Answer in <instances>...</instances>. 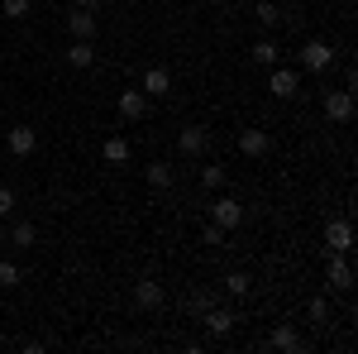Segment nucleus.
<instances>
[{
  "mask_svg": "<svg viewBox=\"0 0 358 354\" xmlns=\"http://www.w3.org/2000/svg\"><path fill=\"white\" fill-rule=\"evenodd\" d=\"M210 220H215V225H220V230H234V225H239V220H244V206H239V201H234V196H220V201H215V206H210Z\"/></svg>",
  "mask_w": 358,
  "mask_h": 354,
  "instance_id": "6e6552de",
  "label": "nucleus"
},
{
  "mask_svg": "<svg viewBox=\"0 0 358 354\" xmlns=\"http://www.w3.org/2000/svg\"><path fill=\"white\" fill-rule=\"evenodd\" d=\"M0 350H5V335H0Z\"/></svg>",
  "mask_w": 358,
  "mask_h": 354,
  "instance_id": "7c9ffc66",
  "label": "nucleus"
},
{
  "mask_svg": "<svg viewBox=\"0 0 358 354\" xmlns=\"http://www.w3.org/2000/svg\"><path fill=\"white\" fill-rule=\"evenodd\" d=\"M5 149H10V154H15V158H29V154H34V149H38V135H34V130H29V125H15V130H10V135H5Z\"/></svg>",
  "mask_w": 358,
  "mask_h": 354,
  "instance_id": "0eeeda50",
  "label": "nucleus"
},
{
  "mask_svg": "<svg viewBox=\"0 0 358 354\" xmlns=\"http://www.w3.org/2000/svg\"><path fill=\"white\" fill-rule=\"evenodd\" d=\"M172 163H148V187H172Z\"/></svg>",
  "mask_w": 358,
  "mask_h": 354,
  "instance_id": "aec40b11",
  "label": "nucleus"
},
{
  "mask_svg": "<svg viewBox=\"0 0 358 354\" xmlns=\"http://www.w3.org/2000/svg\"><path fill=\"white\" fill-rule=\"evenodd\" d=\"M206 144H210V130L206 125H187V130H177V149L196 158V154H206Z\"/></svg>",
  "mask_w": 358,
  "mask_h": 354,
  "instance_id": "39448f33",
  "label": "nucleus"
},
{
  "mask_svg": "<svg viewBox=\"0 0 358 354\" xmlns=\"http://www.w3.org/2000/svg\"><path fill=\"white\" fill-rule=\"evenodd\" d=\"M101 158H106V163H129V139H106V144H101Z\"/></svg>",
  "mask_w": 358,
  "mask_h": 354,
  "instance_id": "dca6fc26",
  "label": "nucleus"
},
{
  "mask_svg": "<svg viewBox=\"0 0 358 354\" xmlns=\"http://www.w3.org/2000/svg\"><path fill=\"white\" fill-rule=\"evenodd\" d=\"M138 91H143V96H167V91H172V72H167V67H148L143 82H138Z\"/></svg>",
  "mask_w": 358,
  "mask_h": 354,
  "instance_id": "9b49d317",
  "label": "nucleus"
},
{
  "mask_svg": "<svg viewBox=\"0 0 358 354\" xmlns=\"http://www.w3.org/2000/svg\"><path fill=\"white\" fill-rule=\"evenodd\" d=\"M201 187H210V191L224 187V168L220 163H215V168H201Z\"/></svg>",
  "mask_w": 358,
  "mask_h": 354,
  "instance_id": "5701e85b",
  "label": "nucleus"
},
{
  "mask_svg": "<svg viewBox=\"0 0 358 354\" xmlns=\"http://www.w3.org/2000/svg\"><path fill=\"white\" fill-rule=\"evenodd\" d=\"M0 15H5V20H24L29 0H0Z\"/></svg>",
  "mask_w": 358,
  "mask_h": 354,
  "instance_id": "412c9836",
  "label": "nucleus"
},
{
  "mask_svg": "<svg viewBox=\"0 0 358 354\" xmlns=\"http://www.w3.org/2000/svg\"><path fill=\"white\" fill-rule=\"evenodd\" d=\"M325 282H330L334 292H349V287H354V264H349L344 254H334L330 264H325Z\"/></svg>",
  "mask_w": 358,
  "mask_h": 354,
  "instance_id": "20e7f679",
  "label": "nucleus"
},
{
  "mask_svg": "<svg viewBox=\"0 0 358 354\" xmlns=\"http://www.w3.org/2000/svg\"><path fill=\"white\" fill-rule=\"evenodd\" d=\"M0 287H20V268L0 259Z\"/></svg>",
  "mask_w": 358,
  "mask_h": 354,
  "instance_id": "a878e982",
  "label": "nucleus"
},
{
  "mask_svg": "<svg viewBox=\"0 0 358 354\" xmlns=\"http://www.w3.org/2000/svg\"><path fill=\"white\" fill-rule=\"evenodd\" d=\"M5 240H10V235H5V230H0V245H5Z\"/></svg>",
  "mask_w": 358,
  "mask_h": 354,
  "instance_id": "c756f323",
  "label": "nucleus"
},
{
  "mask_svg": "<svg viewBox=\"0 0 358 354\" xmlns=\"http://www.w3.org/2000/svg\"><path fill=\"white\" fill-rule=\"evenodd\" d=\"M268 91H273L277 101H292V96H301V77H296L292 67H273V77H268Z\"/></svg>",
  "mask_w": 358,
  "mask_h": 354,
  "instance_id": "f03ea898",
  "label": "nucleus"
},
{
  "mask_svg": "<svg viewBox=\"0 0 358 354\" xmlns=\"http://www.w3.org/2000/svg\"><path fill=\"white\" fill-rule=\"evenodd\" d=\"M120 115L124 120H143L148 115V96L143 91H120Z\"/></svg>",
  "mask_w": 358,
  "mask_h": 354,
  "instance_id": "ddd939ff",
  "label": "nucleus"
},
{
  "mask_svg": "<svg viewBox=\"0 0 358 354\" xmlns=\"http://www.w3.org/2000/svg\"><path fill=\"white\" fill-rule=\"evenodd\" d=\"M96 29H101L96 10H72V15H67V34H72V39H96Z\"/></svg>",
  "mask_w": 358,
  "mask_h": 354,
  "instance_id": "1a4fd4ad",
  "label": "nucleus"
},
{
  "mask_svg": "<svg viewBox=\"0 0 358 354\" xmlns=\"http://www.w3.org/2000/svg\"><path fill=\"white\" fill-rule=\"evenodd\" d=\"M10 240H15L20 249H29V245H34V225H29V220H20V225L10 230Z\"/></svg>",
  "mask_w": 358,
  "mask_h": 354,
  "instance_id": "b1692460",
  "label": "nucleus"
},
{
  "mask_svg": "<svg viewBox=\"0 0 358 354\" xmlns=\"http://www.w3.org/2000/svg\"><path fill=\"white\" fill-rule=\"evenodd\" d=\"M253 20H258L263 29L282 25V10H277V0H258V5H253Z\"/></svg>",
  "mask_w": 358,
  "mask_h": 354,
  "instance_id": "a211bd4d",
  "label": "nucleus"
},
{
  "mask_svg": "<svg viewBox=\"0 0 358 354\" xmlns=\"http://www.w3.org/2000/svg\"><path fill=\"white\" fill-rule=\"evenodd\" d=\"M206 330H210V335H229V330H234V311H220V306L206 311Z\"/></svg>",
  "mask_w": 358,
  "mask_h": 354,
  "instance_id": "f3484780",
  "label": "nucleus"
},
{
  "mask_svg": "<svg viewBox=\"0 0 358 354\" xmlns=\"http://www.w3.org/2000/svg\"><path fill=\"white\" fill-rule=\"evenodd\" d=\"M330 62H334V48L325 43V39H310V43L301 48V67L306 72H325Z\"/></svg>",
  "mask_w": 358,
  "mask_h": 354,
  "instance_id": "7ed1b4c3",
  "label": "nucleus"
},
{
  "mask_svg": "<svg viewBox=\"0 0 358 354\" xmlns=\"http://www.w3.org/2000/svg\"><path fill=\"white\" fill-rule=\"evenodd\" d=\"M201 240H206V245H215V249H220V245H224V230L215 225V220H210V225L201 230Z\"/></svg>",
  "mask_w": 358,
  "mask_h": 354,
  "instance_id": "bb28decb",
  "label": "nucleus"
},
{
  "mask_svg": "<svg viewBox=\"0 0 358 354\" xmlns=\"http://www.w3.org/2000/svg\"><path fill=\"white\" fill-rule=\"evenodd\" d=\"M325 120L330 125H349L354 120V91H325Z\"/></svg>",
  "mask_w": 358,
  "mask_h": 354,
  "instance_id": "f257e3e1",
  "label": "nucleus"
},
{
  "mask_svg": "<svg viewBox=\"0 0 358 354\" xmlns=\"http://www.w3.org/2000/svg\"><path fill=\"white\" fill-rule=\"evenodd\" d=\"M134 301H138V311H158V306H163V282H153V278H138Z\"/></svg>",
  "mask_w": 358,
  "mask_h": 354,
  "instance_id": "9d476101",
  "label": "nucleus"
},
{
  "mask_svg": "<svg viewBox=\"0 0 358 354\" xmlns=\"http://www.w3.org/2000/svg\"><path fill=\"white\" fill-rule=\"evenodd\" d=\"M325 245H330V254H349L354 249V225L349 220H330L325 225Z\"/></svg>",
  "mask_w": 358,
  "mask_h": 354,
  "instance_id": "423d86ee",
  "label": "nucleus"
},
{
  "mask_svg": "<svg viewBox=\"0 0 358 354\" xmlns=\"http://www.w3.org/2000/svg\"><path fill=\"white\" fill-rule=\"evenodd\" d=\"M277 57H282V48H277L273 39H258L253 43V67H277Z\"/></svg>",
  "mask_w": 358,
  "mask_h": 354,
  "instance_id": "2eb2a0df",
  "label": "nucleus"
},
{
  "mask_svg": "<svg viewBox=\"0 0 358 354\" xmlns=\"http://www.w3.org/2000/svg\"><path fill=\"white\" fill-rule=\"evenodd\" d=\"M268 149H273L268 130H244V135H239V154H248V158H263Z\"/></svg>",
  "mask_w": 358,
  "mask_h": 354,
  "instance_id": "f8f14e48",
  "label": "nucleus"
},
{
  "mask_svg": "<svg viewBox=\"0 0 358 354\" xmlns=\"http://www.w3.org/2000/svg\"><path fill=\"white\" fill-rule=\"evenodd\" d=\"M67 62H72V67H91V62H96V43H91V39H72V43H67Z\"/></svg>",
  "mask_w": 358,
  "mask_h": 354,
  "instance_id": "4468645a",
  "label": "nucleus"
},
{
  "mask_svg": "<svg viewBox=\"0 0 358 354\" xmlns=\"http://www.w3.org/2000/svg\"><path fill=\"white\" fill-rule=\"evenodd\" d=\"M273 350H301V335H296V326H277V330H273Z\"/></svg>",
  "mask_w": 358,
  "mask_h": 354,
  "instance_id": "6ab92c4d",
  "label": "nucleus"
},
{
  "mask_svg": "<svg viewBox=\"0 0 358 354\" xmlns=\"http://www.w3.org/2000/svg\"><path fill=\"white\" fill-rule=\"evenodd\" d=\"M306 316H310L315 326H325V321H330V306H325V301L315 297V301H310V306H306Z\"/></svg>",
  "mask_w": 358,
  "mask_h": 354,
  "instance_id": "393cba45",
  "label": "nucleus"
},
{
  "mask_svg": "<svg viewBox=\"0 0 358 354\" xmlns=\"http://www.w3.org/2000/svg\"><path fill=\"white\" fill-rule=\"evenodd\" d=\"M77 10H96V0H77Z\"/></svg>",
  "mask_w": 358,
  "mask_h": 354,
  "instance_id": "c85d7f7f",
  "label": "nucleus"
},
{
  "mask_svg": "<svg viewBox=\"0 0 358 354\" xmlns=\"http://www.w3.org/2000/svg\"><path fill=\"white\" fill-rule=\"evenodd\" d=\"M10 211H15V191L0 187V216H10Z\"/></svg>",
  "mask_w": 358,
  "mask_h": 354,
  "instance_id": "cd10ccee",
  "label": "nucleus"
},
{
  "mask_svg": "<svg viewBox=\"0 0 358 354\" xmlns=\"http://www.w3.org/2000/svg\"><path fill=\"white\" fill-rule=\"evenodd\" d=\"M224 292H229V297H244L248 292V273H229V278H224Z\"/></svg>",
  "mask_w": 358,
  "mask_h": 354,
  "instance_id": "4be33fe9",
  "label": "nucleus"
}]
</instances>
